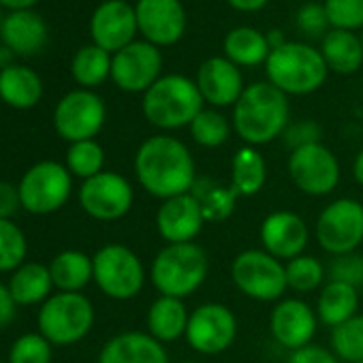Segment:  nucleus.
Returning <instances> with one entry per match:
<instances>
[{
  "label": "nucleus",
  "instance_id": "1",
  "mask_svg": "<svg viewBox=\"0 0 363 363\" xmlns=\"http://www.w3.org/2000/svg\"><path fill=\"white\" fill-rule=\"evenodd\" d=\"M135 175L141 189L160 201L186 195L197 184L195 158L189 145L167 133L147 137L139 145Z\"/></svg>",
  "mask_w": 363,
  "mask_h": 363
},
{
  "label": "nucleus",
  "instance_id": "2",
  "mask_svg": "<svg viewBox=\"0 0 363 363\" xmlns=\"http://www.w3.org/2000/svg\"><path fill=\"white\" fill-rule=\"evenodd\" d=\"M231 124L246 145L272 143L291 124L289 96L269 82L250 84L233 105Z\"/></svg>",
  "mask_w": 363,
  "mask_h": 363
},
{
  "label": "nucleus",
  "instance_id": "3",
  "mask_svg": "<svg viewBox=\"0 0 363 363\" xmlns=\"http://www.w3.org/2000/svg\"><path fill=\"white\" fill-rule=\"evenodd\" d=\"M206 101L197 84L179 73L162 75L147 92H143L141 109L145 120L160 130H177L206 109Z\"/></svg>",
  "mask_w": 363,
  "mask_h": 363
},
{
  "label": "nucleus",
  "instance_id": "4",
  "mask_svg": "<svg viewBox=\"0 0 363 363\" xmlns=\"http://www.w3.org/2000/svg\"><path fill=\"white\" fill-rule=\"evenodd\" d=\"M208 252L195 244H167L152 261L150 280L160 295L186 299L208 278Z\"/></svg>",
  "mask_w": 363,
  "mask_h": 363
},
{
  "label": "nucleus",
  "instance_id": "5",
  "mask_svg": "<svg viewBox=\"0 0 363 363\" xmlns=\"http://www.w3.org/2000/svg\"><path fill=\"white\" fill-rule=\"evenodd\" d=\"M327 65L320 50L308 43H284L272 50L265 62V75L286 96H306L316 92L327 82Z\"/></svg>",
  "mask_w": 363,
  "mask_h": 363
},
{
  "label": "nucleus",
  "instance_id": "6",
  "mask_svg": "<svg viewBox=\"0 0 363 363\" xmlns=\"http://www.w3.org/2000/svg\"><path fill=\"white\" fill-rule=\"evenodd\" d=\"M231 280L255 301H280L286 293V267L263 248H248L231 263Z\"/></svg>",
  "mask_w": 363,
  "mask_h": 363
},
{
  "label": "nucleus",
  "instance_id": "7",
  "mask_svg": "<svg viewBox=\"0 0 363 363\" xmlns=\"http://www.w3.org/2000/svg\"><path fill=\"white\" fill-rule=\"evenodd\" d=\"M94 323V308L82 293H60L45 301L39 312L41 335L60 346L79 342Z\"/></svg>",
  "mask_w": 363,
  "mask_h": 363
},
{
  "label": "nucleus",
  "instance_id": "8",
  "mask_svg": "<svg viewBox=\"0 0 363 363\" xmlns=\"http://www.w3.org/2000/svg\"><path fill=\"white\" fill-rule=\"evenodd\" d=\"M92 267L99 289L118 301L133 299L145 284V269L141 259L122 244L103 246L92 257Z\"/></svg>",
  "mask_w": 363,
  "mask_h": 363
},
{
  "label": "nucleus",
  "instance_id": "9",
  "mask_svg": "<svg viewBox=\"0 0 363 363\" xmlns=\"http://www.w3.org/2000/svg\"><path fill=\"white\" fill-rule=\"evenodd\" d=\"M314 235L318 246L331 257L357 252L363 242V206L350 197L331 201L318 214Z\"/></svg>",
  "mask_w": 363,
  "mask_h": 363
},
{
  "label": "nucleus",
  "instance_id": "10",
  "mask_svg": "<svg viewBox=\"0 0 363 363\" xmlns=\"http://www.w3.org/2000/svg\"><path fill=\"white\" fill-rule=\"evenodd\" d=\"M286 169L295 189L310 197H327L340 184V162L323 143L293 150Z\"/></svg>",
  "mask_w": 363,
  "mask_h": 363
},
{
  "label": "nucleus",
  "instance_id": "11",
  "mask_svg": "<svg viewBox=\"0 0 363 363\" xmlns=\"http://www.w3.org/2000/svg\"><path fill=\"white\" fill-rule=\"evenodd\" d=\"M186 342L199 354H220L238 337V318L233 310L218 301H208L191 312L186 327Z\"/></svg>",
  "mask_w": 363,
  "mask_h": 363
},
{
  "label": "nucleus",
  "instance_id": "12",
  "mask_svg": "<svg viewBox=\"0 0 363 363\" xmlns=\"http://www.w3.org/2000/svg\"><path fill=\"white\" fill-rule=\"evenodd\" d=\"M71 186L69 169L52 160L39 162L20 182L22 208L33 214H52L67 203Z\"/></svg>",
  "mask_w": 363,
  "mask_h": 363
},
{
  "label": "nucleus",
  "instance_id": "13",
  "mask_svg": "<svg viewBox=\"0 0 363 363\" xmlns=\"http://www.w3.org/2000/svg\"><path fill=\"white\" fill-rule=\"evenodd\" d=\"M160 73H162L160 48L147 41H133L124 50L116 52L111 58L113 84L130 94L147 92L162 77Z\"/></svg>",
  "mask_w": 363,
  "mask_h": 363
},
{
  "label": "nucleus",
  "instance_id": "14",
  "mask_svg": "<svg viewBox=\"0 0 363 363\" xmlns=\"http://www.w3.org/2000/svg\"><path fill=\"white\" fill-rule=\"evenodd\" d=\"M105 103L90 90H73L60 99L54 111L58 135L71 143L88 141L99 135L105 124Z\"/></svg>",
  "mask_w": 363,
  "mask_h": 363
},
{
  "label": "nucleus",
  "instance_id": "15",
  "mask_svg": "<svg viewBox=\"0 0 363 363\" xmlns=\"http://www.w3.org/2000/svg\"><path fill=\"white\" fill-rule=\"evenodd\" d=\"M135 193L128 179L113 171H101L99 175L84 179L79 191V203L84 212L96 220H118L133 208Z\"/></svg>",
  "mask_w": 363,
  "mask_h": 363
},
{
  "label": "nucleus",
  "instance_id": "16",
  "mask_svg": "<svg viewBox=\"0 0 363 363\" xmlns=\"http://www.w3.org/2000/svg\"><path fill=\"white\" fill-rule=\"evenodd\" d=\"M137 26L143 41L156 48L175 45L186 33V9L182 0H137Z\"/></svg>",
  "mask_w": 363,
  "mask_h": 363
},
{
  "label": "nucleus",
  "instance_id": "17",
  "mask_svg": "<svg viewBox=\"0 0 363 363\" xmlns=\"http://www.w3.org/2000/svg\"><path fill=\"white\" fill-rule=\"evenodd\" d=\"M137 13L126 0H105L90 18V35L94 45L109 54H116L137 41Z\"/></svg>",
  "mask_w": 363,
  "mask_h": 363
},
{
  "label": "nucleus",
  "instance_id": "18",
  "mask_svg": "<svg viewBox=\"0 0 363 363\" xmlns=\"http://www.w3.org/2000/svg\"><path fill=\"white\" fill-rule=\"evenodd\" d=\"M316 327H318L316 310L308 301L297 297L280 299L269 314V331L274 340L280 346L289 348L291 352L312 344V337L316 335Z\"/></svg>",
  "mask_w": 363,
  "mask_h": 363
},
{
  "label": "nucleus",
  "instance_id": "19",
  "mask_svg": "<svg viewBox=\"0 0 363 363\" xmlns=\"http://www.w3.org/2000/svg\"><path fill=\"white\" fill-rule=\"evenodd\" d=\"M259 240L265 252H269L280 261H291L303 255L310 242V231L299 214L278 210L263 218L259 229Z\"/></svg>",
  "mask_w": 363,
  "mask_h": 363
},
{
  "label": "nucleus",
  "instance_id": "20",
  "mask_svg": "<svg viewBox=\"0 0 363 363\" xmlns=\"http://www.w3.org/2000/svg\"><path fill=\"white\" fill-rule=\"evenodd\" d=\"M206 225V216L193 193L162 201L156 212V229L167 244L195 242Z\"/></svg>",
  "mask_w": 363,
  "mask_h": 363
},
{
  "label": "nucleus",
  "instance_id": "21",
  "mask_svg": "<svg viewBox=\"0 0 363 363\" xmlns=\"http://www.w3.org/2000/svg\"><path fill=\"white\" fill-rule=\"evenodd\" d=\"M203 101L214 109L233 107L246 90L242 69L225 56H212L201 62L195 79Z\"/></svg>",
  "mask_w": 363,
  "mask_h": 363
},
{
  "label": "nucleus",
  "instance_id": "22",
  "mask_svg": "<svg viewBox=\"0 0 363 363\" xmlns=\"http://www.w3.org/2000/svg\"><path fill=\"white\" fill-rule=\"evenodd\" d=\"M0 39L18 56H33L43 50L48 41V24L45 20L30 11H11L0 22Z\"/></svg>",
  "mask_w": 363,
  "mask_h": 363
},
{
  "label": "nucleus",
  "instance_id": "23",
  "mask_svg": "<svg viewBox=\"0 0 363 363\" xmlns=\"http://www.w3.org/2000/svg\"><path fill=\"white\" fill-rule=\"evenodd\" d=\"M99 363H169V354L150 333L126 331L103 346Z\"/></svg>",
  "mask_w": 363,
  "mask_h": 363
},
{
  "label": "nucleus",
  "instance_id": "24",
  "mask_svg": "<svg viewBox=\"0 0 363 363\" xmlns=\"http://www.w3.org/2000/svg\"><path fill=\"white\" fill-rule=\"evenodd\" d=\"M191 312L184 299L158 295L147 310V333L160 344L175 342L186 335Z\"/></svg>",
  "mask_w": 363,
  "mask_h": 363
},
{
  "label": "nucleus",
  "instance_id": "25",
  "mask_svg": "<svg viewBox=\"0 0 363 363\" xmlns=\"http://www.w3.org/2000/svg\"><path fill=\"white\" fill-rule=\"evenodd\" d=\"M320 54L327 69L337 75H352L363 65L361 37H357L350 30H340V28L327 30L323 37Z\"/></svg>",
  "mask_w": 363,
  "mask_h": 363
},
{
  "label": "nucleus",
  "instance_id": "26",
  "mask_svg": "<svg viewBox=\"0 0 363 363\" xmlns=\"http://www.w3.org/2000/svg\"><path fill=\"white\" fill-rule=\"evenodd\" d=\"M223 50H225V58L238 65L240 69L265 65L272 54L265 33L250 26L231 28L223 41Z\"/></svg>",
  "mask_w": 363,
  "mask_h": 363
},
{
  "label": "nucleus",
  "instance_id": "27",
  "mask_svg": "<svg viewBox=\"0 0 363 363\" xmlns=\"http://www.w3.org/2000/svg\"><path fill=\"white\" fill-rule=\"evenodd\" d=\"M267 164L259 147L242 145L231 160V191L238 197H255L263 191Z\"/></svg>",
  "mask_w": 363,
  "mask_h": 363
},
{
  "label": "nucleus",
  "instance_id": "28",
  "mask_svg": "<svg viewBox=\"0 0 363 363\" xmlns=\"http://www.w3.org/2000/svg\"><path fill=\"white\" fill-rule=\"evenodd\" d=\"M41 77L22 65H11L0 71V99L16 109H30L41 101Z\"/></svg>",
  "mask_w": 363,
  "mask_h": 363
},
{
  "label": "nucleus",
  "instance_id": "29",
  "mask_svg": "<svg viewBox=\"0 0 363 363\" xmlns=\"http://www.w3.org/2000/svg\"><path fill=\"white\" fill-rule=\"evenodd\" d=\"M359 310V289L327 280V284L320 289L318 301H316V316L327 327H337L352 318Z\"/></svg>",
  "mask_w": 363,
  "mask_h": 363
},
{
  "label": "nucleus",
  "instance_id": "30",
  "mask_svg": "<svg viewBox=\"0 0 363 363\" xmlns=\"http://www.w3.org/2000/svg\"><path fill=\"white\" fill-rule=\"evenodd\" d=\"M52 282L65 293H77L94 278L92 259L79 250L60 252L50 265Z\"/></svg>",
  "mask_w": 363,
  "mask_h": 363
},
{
  "label": "nucleus",
  "instance_id": "31",
  "mask_svg": "<svg viewBox=\"0 0 363 363\" xmlns=\"http://www.w3.org/2000/svg\"><path fill=\"white\" fill-rule=\"evenodd\" d=\"M111 58L113 54L105 52L99 45H86L82 48L71 62V75L73 79L84 88L101 86L107 77H111Z\"/></svg>",
  "mask_w": 363,
  "mask_h": 363
},
{
  "label": "nucleus",
  "instance_id": "32",
  "mask_svg": "<svg viewBox=\"0 0 363 363\" xmlns=\"http://www.w3.org/2000/svg\"><path fill=\"white\" fill-rule=\"evenodd\" d=\"M52 274L45 265L39 263H28L24 267H20L13 278H11V297L16 303H39L50 295L52 289Z\"/></svg>",
  "mask_w": 363,
  "mask_h": 363
},
{
  "label": "nucleus",
  "instance_id": "33",
  "mask_svg": "<svg viewBox=\"0 0 363 363\" xmlns=\"http://www.w3.org/2000/svg\"><path fill=\"white\" fill-rule=\"evenodd\" d=\"M206 216V223H223L227 220L238 203V195L231 191V186L216 184V182H197L195 189L191 191Z\"/></svg>",
  "mask_w": 363,
  "mask_h": 363
},
{
  "label": "nucleus",
  "instance_id": "34",
  "mask_svg": "<svg viewBox=\"0 0 363 363\" xmlns=\"http://www.w3.org/2000/svg\"><path fill=\"white\" fill-rule=\"evenodd\" d=\"M191 137L197 145L216 150L225 145L231 137L233 124L218 111V109H203L193 122H191Z\"/></svg>",
  "mask_w": 363,
  "mask_h": 363
},
{
  "label": "nucleus",
  "instance_id": "35",
  "mask_svg": "<svg viewBox=\"0 0 363 363\" xmlns=\"http://www.w3.org/2000/svg\"><path fill=\"white\" fill-rule=\"evenodd\" d=\"M331 350L344 363L363 361V314H354L331 329Z\"/></svg>",
  "mask_w": 363,
  "mask_h": 363
},
{
  "label": "nucleus",
  "instance_id": "36",
  "mask_svg": "<svg viewBox=\"0 0 363 363\" xmlns=\"http://www.w3.org/2000/svg\"><path fill=\"white\" fill-rule=\"evenodd\" d=\"M286 267V284L295 293L316 291L325 282V265L312 255H299L284 263Z\"/></svg>",
  "mask_w": 363,
  "mask_h": 363
},
{
  "label": "nucleus",
  "instance_id": "37",
  "mask_svg": "<svg viewBox=\"0 0 363 363\" xmlns=\"http://www.w3.org/2000/svg\"><path fill=\"white\" fill-rule=\"evenodd\" d=\"M67 164H69V171L73 175L90 179L103 171L105 152L94 139L77 141V143H71V147L67 152Z\"/></svg>",
  "mask_w": 363,
  "mask_h": 363
},
{
  "label": "nucleus",
  "instance_id": "38",
  "mask_svg": "<svg viewBox=\"0 0 363 363\" xmlns=\"http://www.w3.org/2000/svg\"><path fill=\"white\" fill-rule=\"evenodd\" d=\"M26 257V238L11 225V220L0 218V272L18 267Z\"/></svg>",
  "mask_w": 363,
  "mask_h": 363
},
{
  "label": "nucleus",
  "instance_id": "39",
  "mask_svg": "<svg viewBox=\"0 0 363 363\" xmlns=\"http://www.w3.org/2000/svg\"><path fill=\"white\" fill-rule=\"evenodd\" d=\"M323 5L331 28L363 30V0H325Z\"/></svg>",
  "mask_w": 363,
  "mask_h": 363
},
{
  "label": "nucleus",
  "instance_id": "40",
  "mask_svg": "<svg viewBox=\"0 0 363 363\" xmlns=\"http://www.w3.org/2000/svg\"><path fill=\"white\" fill-rule=\"evenodd\" d=\"M50 359H52L50 342L39 333L22 335L13 344L9 354L11 363H50Z\"/></svg>",
  "mask_w": 363,
  "mask_h": 363
},
{
  "label": "nucleus",
  "instance_id": "41",
  "mask_svg": "<svg viewBox=\"0 0 363 363\" xmlns=\"http://www.w3.org/2000/svg\"><path fill=\"white\" fill-rule=\"evenodd\" d=\"M327 278L333 282H344L354 289L363 286V257L357 252L333 257L327 267Z\"/></svg>",
  "mask_w": 363,
  "mask_h": 363
},
{
  "label": "nucleus",
  "instance_id": "42",
  "mask_svg": "<svg viewBox=\"0 0 363 363\" xmlns=\"http://www.w3.org/2000/svg\"><path fill=\"white\" fill-rule=\"evenodd\" d=\"M320 137H323V130H320L318 122H314V120L291 122L282 133V141L291 152L306 147V145H312V143H320Z\"/></svg>",
  "mask_w": 363,
  "mask_h": 363
},
{
  "label": "nucleus",
  "instance_id": "43",
  "mask_svg": "<svg viewBox=\"0 0 363 363\" xmlns=\"http://www.w3.org/2000/svg\"><path fill=\"white\" fill-rule=\"evenodd\" d=\"M297 26L301 28V33H306V35H310V37L323 35V33L327 30V26H329L325 5L306 3V5L297 11Z\"/></svg>",
  "mask_w": 363,
  "mask_h": 363
},
{
  "label": "nucleus",
  "instance_id": "44",
  "mask_svg": "<svg viewBox=\"0 0 363 363\" xmlns=\"http://www.w3.org/2000/svg\"><path fill=\"white\" fill-rule=\"evenodd\" d=\"M286 363H342L333 350H327L318 344H308L299 350H293Z\"/></svg>",
  "mask_w": 363,
  "mask_h": 363
},
{
  "label": "nucleus",
  "instance_id": "45",
  "mask_svg": "<svg viewBox=\"0 0 363 363\" xmlns=\"http://www.w3.org/2000/svg\"><path fill=\"white\" fill-rule=\"evenodd\" d=\"M20 206V189L7 184V182H0V218L9 220V216H13Z\"/></svg>",
  "mask_w": 363,
  "mask_h": 363
},
{
  "label": "nucleus",
  "instance_id": "46",
  "mask_svg": "<svg viewBox=\"0 0 363 363\" xmlns=\"http://www.w3.org/2000/svg\"><path fill=\"white\" fill-rule=\"evenodd\" d=\"M16 316V301L11 297V291L0 284V329L9 325Z\"/></svg>",
  "mask_w": 363,
  "mask_h": 363
},
{
  "label": "nucleus",
  "instance_id": "47",
  "mask_svg": "<svg viewBox=\"0 0 363 363\" xmlns=\"http://www.w3.org/2000/svg\"><path fill=\"white\" fill-rule=\"evenodd\" d=\"M225 3L235 9V11H242V13H255V11H261L269 0H225Z\"/></svg>",
  "mask_w": 363,
  "mask_h": 363
},
{
  "label": "nucleus",
  "instance_id": "48",
  "mask_svg": "<svg viewBox=\"0 0 363 363\" xmlns=\"http://www.w3.org/2000/svg\"><path fill=\"white\" fill-rule=\"evenodd\" d=\"M39 3V0H0V5L11 9V11H24V9H30Z\"/></svg>",
  "mask_w": 363,
  "mask_h": 363
},
{
  "label": "nucleus",
  "instance_id": "49",
  "mask_svg": "<svg viewBox=\"0 0 363 363\" xmlns=\"http://www.w3.org/2000/svg\"><path fill=\"white\" fill-rule=\"evenodd\" d=\"M352 177L357 179V184L363 186V147H361L359 154L354 156V162H352Z\"/></svg>",
  "mask_w": 363,
  "mask_h": 363
},
{
  "label": "nucleus",
  "instance_id": "50",
  "mask_svg": "<svg viewBox=\"0 0 363 363\" xmlns=\"http://www.w3.org/2000/svg\"><path fill=\"white\" fill-rule=\"evenodd\" d=\"M265 37H267L269 50H278V48H282V45L286 43V39H284V33H282V30H272V33H267Z\"/></svg>",
  "mask_w": 363,
  "mask_h": 363
},
{
  "label": "nucleus",
  "instance_id": "51",
  "mask_svg": "<svg viewBox=\"0 0 363 363\" xmlns=\"http://www.w3.org/2000/svg\"><path fill=\"white\" fill-rule=\"evenodd\" d=\"M13 56H16V54H13L7 45H0V71L13 65Z\"/></svg>",
  "mask_w": 363,
  "mask_h": 363
},
{
  "label": "nucleus",
  "instance_id": "52",
  "mask_svg": "<svg viewBox=\"0 0 363 363\" xmlns=\"http://www.w3.org/2000/svg\"><path fill=\"white\" fill-rule=\"evenodd\" d=\"M361 43H363V30H361Z\"/></svg>",
  "mask_w": 363,
  "mask_h": 363
},
{
  "label": "nucleus",
  "instance_id": "53",
  "mask_svg": "<svg viewBox=\"0 0 363 363\" xmlns=\"http://www.w3.org/2000/svg\"><path fill=\"white\" fill-rule=\"evenodd\" d=\"M184 363H195V361H184Z\"/></svg>",
  "mask_w": 363,
  "mask_h": 363
},
{
  "label": "nucleus",
  "instance_id": "54",
  "mask_svg": "<svg viewBox=\"0 0 363 363\" xmlns=\"http://www.w3.org/2000/svg\"><path fill=\"white\" fill-rule=\"evenodd\" d=\"M359 363H363V361H359Z\"/></svg>",
  "mask_w": 363,
  "mask_h": 363
}]
</instances>
